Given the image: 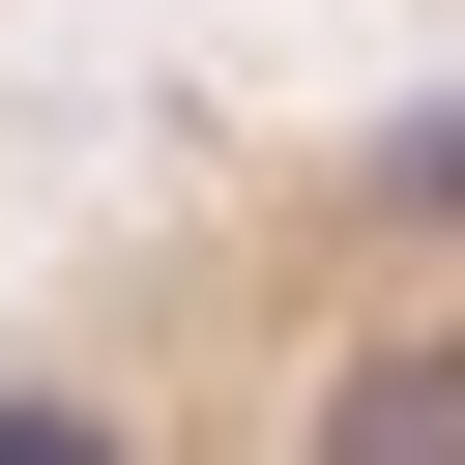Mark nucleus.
Listing matches in <instances>:
<instances>
[{"mask_svg":"<svg viewBox=\"0 0 465 465\" xmlns=\"http://www.w3.org/2000/svg\"><path fill=\"white\" fill-rule=\"evenodd\" d=\"M0 465H465V87L145 174L0 320Z\"/></svg>","mask_w":465,"mask_h":465,"instance_id":"obj_1","label":"nucleus"},{"mask_svg":"<svg viewBox=\"0 0 465 465\" xmlns=\"http://www.w3.org/2000/svg\"><path fill=\"white\" fill-rule=\"evenodd\" d=\"M0 87H29V0H0Z\"/></svg>","mask_w":465,"mask_h":465,"instance_id":"obj_2","label":"nucleus"}]
</instances>
